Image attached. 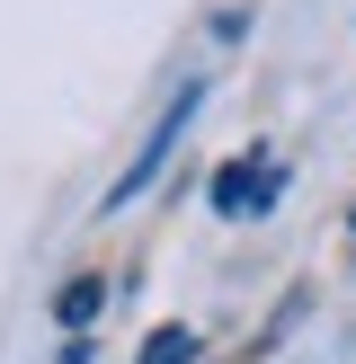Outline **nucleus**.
<instances>
[{
    "instance_id": "1",
    "label": "nucleus",
    "mask_w": 356,
    "mask_h": 364,
    "mask_svg": "<svg viewBox=\"0 0 356 364\" xmlns=\"http://www.w3.org/2000/svg\"><path fill=\"white\" fill-rule=\"evenodd\" d=\"M196 107H205V80H178V98L160 107V124H152V134H142L134 169H125L116 187H107V213H125V205H134V196H152V187H160V169H169L178 134H187V124H196Z\"/></svg>"
},
{
    "instance_id": "2",
    "label": "nucleus",
    "mask_w": 356,
    "mask_h": 364,
    "mask_svg": "<svg viewBox=\"0 0 356 364\" xmlns=\"http://www.w3.org/2000/svg\"><path fill=\"white\" fill-rule=\"evenodd\" d=\"M276 187H285V169H276V160H231V169L214 178V213H223V223H241V213H267V205H276Z\"/></svg>"
},
{
    "instance_id": "3",
    "label": "nucleus",
    "mask_w": 356,
    "mask_h": 364,
    "mask_svg": "<svg viewBox=\"0 0 356 364\" xmlns=\"http://www.w3.org/2000/svg\"><path fill=\"white\" fill-rule=\"evenodd\" d=\"M98 302H107V276H71V284H63V294H53V320H63V329H71V338H80V329H89V320H98Z\"/></svg>"
},
{
    "instance_id": "4",
    "label": "nucleus",
    "mask_w": 356,
    "mask_h": 364,
    "mask_svg": "<svg viewBox=\"0 0 356 364\" xmlns=\"http://www.w3.org/2000/svg\"><path fill=\"white\" fill-rule=\"evenodd\" d=\"M134 364H196V329H152L134 347Z\"/></svg>"
},
{
    "instance_id": "5",
    "label": "nucleus",
    "mask_w": 356,
    "mask_h": 364,
    "mask_svg": "<svg viewBox=\"0 0 356 364\" xmlns=\"http://www.w3.org/2000/svg\"><path fill=\"white\" fill-rule=\"evenodd\" d=\"M63 364H89V347H80V338H71V347H63Z\"/></svg>"
},
{
    "instance_id": "6",
    "label": "nucleus",
    "mask_w": 356,
    "mask_h": 364,
    "mask_svg": "<svg viewBox=\"0 0 356 364\" xmlns=\"http://www.w3.org/2000/svg\"><path fill=\"white\" fill-rule=\"evenodd\" d=\"M347 223H356V213H347Z\"/></svg>"
}]
</instances>
